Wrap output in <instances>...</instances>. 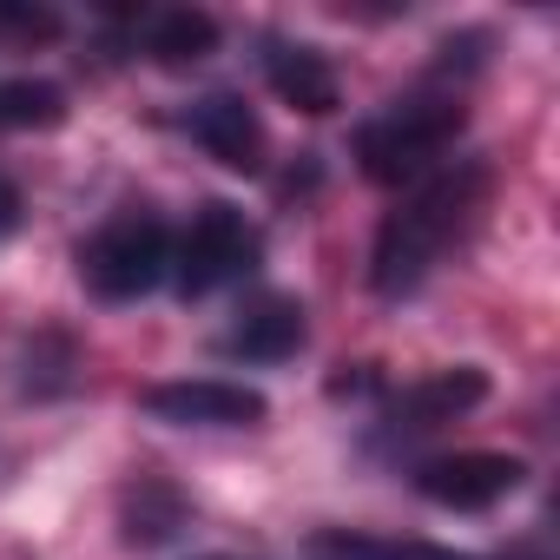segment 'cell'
I'll list each match as a JSON object with an SVG mask.
<instances>
[{
  "mask_svg": "<svg viewBox=\"0 0 560 560\" xmlns=\"http://www.w3.org/2000/svg\"><path fill=\"white\" fill-rule=\"evenodd\" d=\"M488 191H494L488 159H462V165L429 172L422 185H409V191L396 198V211L376 224V244H370V291H376V298H409V291H422L429 277L442 270V257L481 224Z\"/></svg>",
  "mask_w": 560,
  "mask_h": 560,
  "instance_id": "1",
  "label": "cell"
},
{
  "mask_svg": "<svg viewBox=\"0 0 560 560\" xmlns=\"http://www.w3.org/2000/svg\"><path fill=\"white\" fill-rule=\"evenodd\" d=\"M448 73H455V60H435V73L422 86H409L402 100H389L376 119L357 126V165L370 185H389V191L422 185L442 165V152L468 132V93Z\"/></svg>",
  "mask_w": 560,
  "mask_h": 560,
  "instance_id": "2",
  "label": "cell"
},
{
  "mask_svg": "<svg viewBox=\"0 0 560 560\" xmlns=\"http://www.w3.org/2000/svg\"><path fill=\"white\" fill-rule=\"evenodd\" d=\"M73 270H80L86 298H100V304H139V298H152L172 277V224L152 205H126L93 237H80Z\"/></svg>",
  "mask_w": 560,
  "mask_h": 560,
  "instance_id": "3",
  "label": "cell"
},
{
  "mask_svg": "<svg viewBox=\"0 0 560 560\" xmlns=\"http://www.w3.org/2000/svg\"><path fill=\"white\" fill-rule=\"evenodd\" d=\"M257 264H264V231L244 218V205L205 198L191 211V224L172 237V291L185 304H198V298H218V291L244 284Z\"/></svg>",
  "mask_w": 560,
  "mask_h": 560,
  "instance_id": "4",
  "label": "cell"
},
{
  "mask_svg": "<svg viewBox=\"0 0 560 560\" xmlns=\"http://www.w3.org/2000/svg\"><path fill=\"white\" fill-rule=\"evenodd\" d=\"M139 409L152 422H172V429H257L270 416V402L244 383H224V376H178V383H152L139 389Z\"/></svg>",
  "mask_w": 560,
  "mask_h": 560,
  "instance_id": "5",
  "label": "cell"
},
{
  "mask_svg": "<svg viewBox=\"0 0 560 560\" xmlns=\"http://www.w3.org/2000/svg\"><path fill=\"white\" fill-rule=\"evenodd\" d=\"M521 481H527V462L501 455V448H462V455H435L416 468V494L435 508H455V514H481V508L521 494Z\"/></svg>",
  "mask_w": 560,
  "mask_h": 560,
  "instance_id": "6",
  "label": "cell"
},
{
  "mask_svg": "<svg viewBox=\"0 0 560 560\" xmlns=\"http://www.w3.org/2000/svg\"><path fill=\"white\" fill-rule=\"evenodd\" d=\"M304 343H311V311H304L298 298H284V291H257V298L237 304L231 324L211 337V350H218L224 363H257V370L291 363Z\"/></svg>",
  "mask_w": 560,
  "mask_h": 560,
  "instance_id": "7",
  "label": "cell"
},
{
  "mask_svg": "<svg viewBox=\"0 0 560 560\" xmlns=\"http://www.w3.org/2000/svg\"><path fill=\"white\" fill-rule=\"evenodd\" d=\"M185 132H191V145L205 152V159H218L224 172H264V159H270V132H264V119L250 113V100H237V93H205V100H191L185 106V119H178Z\"/></svg>",
  "mask_w": 560,
  "mask_h": 560,
  "instance_id": "8",
  "label": "cell"
},
{
  "mask_svg": "<svg viewBox=\"0 0 560 560\" xmlns=\"http://www.w3.org/2000/svg\"><path fill=\"white\" fill-rule=\"evenodd\" d=\"M481 396H488V370H475V363L435 370V376L409 383L402 396H389V409H383V442H409V435H429V429H442V422H462Z\"/></svg>",
  "mask_w": 560,
  "mask_h": 560,
  "instance_id": "9",
  "label": "cell"
},
{
  "mask_svg": "<svg viewBox=\"0 0 560 560\" xmlns=\"http://www.w3.org/2000/svg\"><path fill=\"white\" fill-rule=\"evenodd\" d=\"M257 60H264V80H270V93L284 100V106H298V113H311V119H324V113L343 106V80H337V67H330L324 47L270 34Z\"/></svg>",
  "mask_w": 560,
  "mask_h": 560,
  "instance_id": "10",
  "label": "cell"
},
{
  "mask_svg": "<svg viewBox=\"0 0 560 560\" xmlns=\"http://www.w3.org/2000/svg\"><path fill=\"white\" fill-rule=\"evenodd\" d=\"M126 34L159 67H198L205 54H218V21L205 8H145L126 21Z\"/></svg>",
  "mask_w": 560,
  "mask_h": 560,
  "instance_id": "11",
  "label": "cell"
},
{
  "mask_svg": "<svg viewBox=\"0 0 560 560\" xmlns=\"http://www.w3.org/2000/svg\"><path fill=\"white\" fill-rule=\"evenodd\" d=\"M185 521H191L185 494H178L172 481H159V475H139V481L126 488V501H119V534H126L132 547H159V540H172Z\"/></svg>",
  "mask_w": 560,
  "mask_h": 560,
  "instance_id": "12",
  "label": "cell"
},
{
  "mask_svg": "<svg viewBox=\"0 0 560 560\" xmlns=\"http://www.w3.org/2000/svg\"><path fill=\"white\" fill-rule=\"evenodd\" d=\"M317 553L324 560H481V553H462L442 540H396V534H357V527H324Z\"/></svg>",
  "mask_w": 560,
  "mask_h": 560,
  "instance_id": "13",
  "label": "cell"
},
{
  "mask_svg": "<svg viewBox=\"0 0 560 560\" xmlns=\"http://www.w3.org/2000/svg\"><path fill=\"white\" fill-rule=\"evenodd\" d=\"M60 34H67L60 8H40V0H0V47H47Z\"/></svg>",
  "mask_w": 560,
  "mask_h": 560,
  "instance_id": "14",
  "label": "cell"
},
{
  "mask_svg": "<svg viewBox=\"0 0 560 560\" xmlns=\"http://www.w3.org/2000/svg\"><path fill=\"white\" fill-rule=\"evenodd\" d=\"M14 224H21V185L0 172V237H14Z\"/></svg>",
  "mask_w": 560,
  "mask_h": 560,
  "instance_id": "15",
  "label": "cell"
}]
</instances>
